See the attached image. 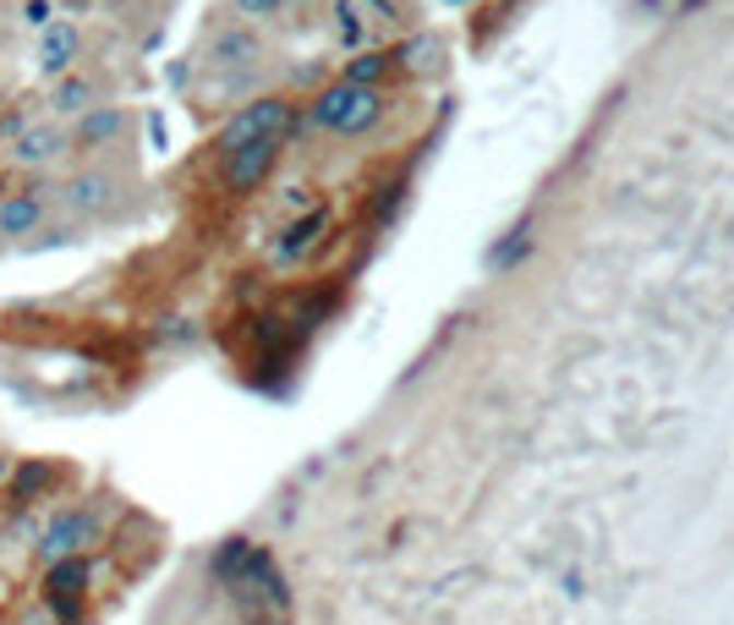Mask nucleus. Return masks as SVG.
Returning <instances> with one entry per match:
<instances>
[{
  "label": "nucleus",
  "instance_id": "f257e3e1",
  "mask_svg": "<svg viewBox=\"0 0 734 625\" xmlns=\"http://www.w3.org/2000/svg\"><path fill=\"white\" fill-rule=\"evenodd\" d=\"M110 543V510L99 499H83V505H61L45 516L39 527V559L56 565V559H88L94 549Z\"/></svg>",
  "mask_w": 734,
  "mask_h": 625
},
{
  "label": "nucleus",
  "instance_id": "f03ea898",
  "mask_svg": "<svg viewBox=\"0 0 734 625\" xmlns=\"http://www.w3.org/2000/svg\"><path fill=\"white\" fill-rule=\"evenodd\" d=\"M384 110H390V99L379 89H362V83H345L340 78V83H329V89L312 94L307 121L323 127V132H334V138H362V132H374L384 121Z\"/></svg>",
  "mask_w": 734,
  "mask_h": 625
},
{
  "label": "nucleus",
  "instance_id": "7ed1b4c3",
  "mask_svg": "<svg viewBox=\"0 0 734 625\" xmlns=\"http://www.w3.org/2000/svg\"><path fill=\"white\" fill-rule=\"evenodd\" d=\"M291 121H296L291 99H280V94H263V99L241 105V110H236V116L220 127L214 149H220V154H236V149H247V143H263V138H285V132H291Z\"/></svg>",
  "mask_w": 734,
  "mask_h": 625
},
{
  "label": "nucleus",
  "instance_id": "20e7f679",
  "mask_svg": "<svg viewBox=\"0 0 734 625\" xmlns=\"http://www.w3.org/2000/svg\"><path fill=\"white\" fill-rule=\"evenodd\" d=\"M88 581H94V565H88V559H56V565H45L39 603H45L61 625H78L83 609H88Z\"/></svg>",
  "mask_w": 734,
  "mask_h": 625
},
{
  "label": "nucleus",
  "instance_id": "39448f33",
  "mask_svg": "<svg viewBox=\"0 0 734 625\" xmlns=\"http://www.w3.org/2000/svg\"><path fill=\"white\" fill-rule=\"evenodd\" d=\"M280 143H285V138H263V143L236 149V154H220V187H225L230 198L258 192V187L269 181V170L280 165Z\"/></svg>",
  "mask_w": 734,
  "mask_h": 625
},
{
  "label": "nucleus",
  "instance_id": "423d86ee",
  "mask_svg": "<svg viewBox=\"0 0 734 625\" xmlns=\"http://www.w3.org/2000/svg\"><path fill=\"white\" fill-rule=\"evenodd\" d=\"M78 61H83V28L56 17V23L39 34V56H34V67H39V78L61 83V78L78 72Z\"/></svg>",
  "mask_w": 734,
  "mask_h": 625
},
{
  "label": "nucleus",
  "instance_id": "0eeeda50",
  "mask_svg": "<svg viewBox=\"0 0 734 625\" xmlns=\"http://www.w3.org/2000/svg\"><path fill=\"white\" fill-rule=\"evenodd\" d=\"M61 198H67V209H78V214H105V209H116L121 181H116L105 165H83V170H72V176H67Z\"/></svg>",
  "mask_w": 734,
  "mask_h": 625
},
{
  "label": "nucleus",
  "instance_id": "6e6552de",
  "mask_svg": "<svg viewBox=\"0 0 734 625\" xmlns=\"http://www.w3.org/2000/svg\"><path fill=\"white\" fill-rule=\"evenodd\" d=\"M323 236H329V209H323V203H312L307 214H296V220L274 236V247H269V252H274V263H301V258H307Z\"/></svg>",
  "mask_w": 734,
  "mask_h": 625
},
{
  "label": "nucleus",
  "instance_id": "1a4fd4ad",
  "mask_svg": "<svg viewBox=\"0 0 734 625\" xmlns=\"http://www.w3.org/2000/svg\"><path fill=\"white\" fill-rule=\"evenodd\" d=\"M50 214V192L45 187H17L0 192V236H34Z\"/></svg>",
  "mask_w": 734,
  "mask_h": 625
},
{
  "label": "nucleus",
  "instance_id": "9d476101",
  "mask_svg": "<svg viewBox=\"0 0 734 625\" xmlns=\"http://www.w3.org/2000/svg\"><path fill=\"white\" fill-rule=\"evenodd\" d=\"M56 472H61V467H50V461H17L12 477H7V488H0V499L17 505V510H23V505H39V499H50Z\"/></svg>",
  "mask_w": 734,
  "mask_h": 625
},
{
  "label": "nucleus",
  "instance_id": "9b49d317",
  "mask_svg": "<svg viewBox=\"0 0 734 625\" xmlns=\"http://www.w3.org/2000/svg\"><path fill=\"white\" fill-rule=\"evenodd\" d=\"M121 132H127V110H121V105H94V110L78 116L72 149H105V143H116Z\"/></svg>",
  "mask_w": 734,
  "mask_h": 625
},
{
  "label": "nucleus",
  "instance_id": "f8f14e48",
  "mask_svg": "<svg viewBox=\"0 0 734 625\" xmlns=\"http://www.w3.org/2000/svg\"><path fill=\"white\" fill-rule=\"evenodd\" d=\"M94 99H99V83L88 78V72H72V78H61L56 89H50V116H83V110H94Z\"/></svg>",
  "mask_w": 734,
  "mask_h": 625
},
{
  "label": "nucleus",
  "instance_id": "ddd939ff",
  "mask_svg": "<svg viewBox=\"0 0 734 625\" xmlns=\"http://www.w3.org/2000/svg\"><path fill=\"white\" fill-rule=\"evenodd\" d=\"M17 165H50V160H61V149H67V132L61 127H28V132H17Z\"/></svg>",
  "mask_w": 734,
  "mask_h": 625
},
{
  "label": "nucleus",
  "instance_id": "4468645a",
  "mask_svg": "<svg viewBox=\"0 0 734 625\" xmlns=\"http://www.w3.org/2000/svg\"><path fill=\"white\" fill-rule=\"evenodd\" d=\"M334 17H340V34L345 39H362L367 23H395V7H390V0H340Z\"/></svg>",
  "mask_w": 734,
  "mask_h": 625
},
{
  "label": "nucleus",
  "instance_id": "2eb2a0df",
  "mask_svg": "<svg viewBox=\"0 0 734 625\" xmlns=\"http://www.w3.org/2000/svg\"><path fill=\"white\" fill-rule=\"evenodd\" d=\"M258 61V34L252 28H225L214 39V67H252Z\"/></svg>",
  "mask_w": 734,
  "mask_h": 625
},
{
  "label": "nucleus",
  "instance_id": "dca6fc26",
  "mask_svg": "<svg viewBox=\"0 0 734 625\" xmlns=\"http://www.w3.org/2000/svg\"><path fill=\"white\" fill-rule=\"evenodd\" d=\"M390 72H395V56L390 50H362L356 61H345V83H362V89H379Z\"/></svg>",
  "mask_w": 734,
  "mask_h": 625
},
{
  "label": "nucleus",
  "instance_id": "f3484780",
  "mask_svg": "<svg viewBox=\"0 0 734 625\" xmlns=\"http://www.w3.org/2000/svg\"><path fill=\"white\" fill-rule=\"evenodd\" d=\"M401 198H406V176L384 181V187H379V198H374V220H379V225H390V220H395V209H401Z\"/></svg>",
  "mask_w": 734,
  "mask_h": 625
},
{
  "label": "nucleus",
  "instance_id": "a211bd4d",
  "mask_svg": "<svg viewBox=\"0 0 734 625\" xmlns=\"http://www.w3.org/2000/svg\"><path fill=\"white\" fill-rule=\"evenodd\" d=\"M230 7H236V17H247V23H263V17H274V12L285 7V0H230Z\"/></svg>",
  "mask_w": 734,
  "mask_h": 625
},
{
  "label": "nucleus",
  "instance_id": "6ab92c4d",
  "mask_svg": "<svg viewBox=\"0 0 734 625\" xmlns=\"http://www.w3.org/2000/svg\"><path fill=\"white\" fill-rule=\"evenodd\" d=\"M23 23H28V28H39V34H45V28H50V23H56V7H50V0H28V7H23Z\"/></svg>",
  "mask_w": 734,
  "mask_h": 625
},
{
  "label": "nucleus",
  "instance_id": "aec40b11",
  "mask_svg": "<svg viewBox=\"0 0 734 625\" xmlns=\"http://www.w3.org/2000/svg\"><path fill=\"white\" fill-rule=\"evenodd\" d=\"M7 625H61V620H56L45 603H28V609H23L17 620H7Z\"/></svg>",
  "mask_w": 734,
  "mask_h": 625
},
{
  "label": "nucleus",
  "instance_id": "412c9836",
  "mask_svg": "<svg viewBox=\"0 0 734 625\" xmlns=\"http://www.w3.org/2000/svg\"><path fill=\"white\" fill-rule=\"evenodd\" d=\"M7 477H12V456H7V445H0V488H7Z\"/></svg>",
  "mask_w": 734,
  "mask_h": 625
},
{
  "label": "nucleus",
  "instance_id": "4be33fe9",
  "mask_svg": "<svg viewBox=\"0 0 734 625\" xmlns=\"http://www.w3.org/2000/svg\"><path fill=\"white\" fill-rule=\"evenodd\" d=\"M0 625H7V620H0Z\"/></svg>",
  "mask_w": 734,
  "mask_h": 625
}]
</instances>
